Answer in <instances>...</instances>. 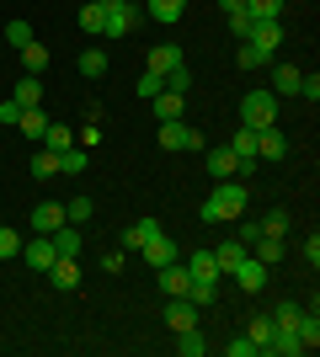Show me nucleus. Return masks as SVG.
<instances>
[{
  "mask_svg": "<svg viewBox=\"0 0 320 357\" xmlns=\"http://www.w3.org/2000/svg\"><path fill=\"white\" fill-rule=\"evenodd\" d=\"M251 208V192H245V181H219V187H213L208 192V203H203V219L208 224H224V219H241V213Z\"/></svg>",
  "mask_w": 320,
  "mask_h": 357,
  "instance_id": "nucleus-1",
  "label": "nucleus"
},
{
  "mask_svg": "<svg viewBox=\"0 0 320 357\" xmlns=\"http://www.w3.org/2000/svg\"><path fill=\"white\" fill-rule=\"evenodd\" d=\"M96 6H102V38H128V32H134V22H139V6L134 0H96Z\"/></svg>",
  "mask_w": 320,
  "mask_h": 357,
  "instance_id": "nucleus-2",
  "label": "nucleus"
},
{
  "mask_svg": "<svg viewBox=\"0 0 320 357\" xmlns=\"http://www.w3.org/2000/svg\"><path fill=\"white\" fill-rule=\"evenodd\" d=\"M241 123H245V128H267V123H277V96H273V91H245V96H241Z\"/></svg>",
  "mask_w": 320,
  "mask_h": 357,
  "instance_id": "nucleus-3",
  "label": "nucleus"
},
{
  "mask_svg": "<svg viewBox=\"0 0 320 357\" xmlns=\"http://www.w3.org/2000/svg\"><path fill=\"white\" fill-rule=\"evenodd\" d=\"M229 278H235V288H241V294H261V288H267V261L245 251L241 261L229 267Z\"/></svg>",
  "mask_w": 320,
  "mask_h": 357,
  "instance_id": "nucleus-4",
  "label": "nucleus"
},
{
  "mask_svg": "<svg viewBox=\"0 0 320 357\" xmlns=\"http://www.w3.org/2000/svg\"><path fill=\"white\" fill-rule=\"evenodd\" d=\"M160 149H208V144H203L198 128H187V123L176 118V123H160Z\"/></svg>",
  "mask_w": 320,
  "mask_h": 357,
  "instance_id": "nucleus-5",
  "label": "nucleus"
},
{
  "mask_svg": "<svg viewBox=\"0 0 320 357\" xmlns=\"http://www.w3.org/2000/svg\"><path fill=\"white\" fill-rule=\"evenodd\" d=\"M203 171H208L213 181H229V176H241V160H235V149L213 144V149H203Z\"/></svg>",
  "mask_w": 320,
  "mask_h": 357,
  "instance_id": "nucleus-6",
  "label": "nucleus"
},
{
  "mask_svg": "<svg viewBox=\"0 0 320 357\" xmlns=\"http://www.w3.org/2000/svg\"><path fill=\"white\" fill-rule=\"evenodd\" d=\"M139 261H150V267L160 272V267H171V261H182V251H176V240H171L166 229H160V235H155L150 245H144V251H139Z\"/></svg>",
  "mask_w": 320,
  "mask_h": 357,
  "instance_id": "nucleus-7",
  "label": "nucleus"
},
{
  "mask_svg": "<svg viewBox=\"0 0 320 357\" xmlns=\"http://www.w3.org/2000/svg\"><path fill=\"white\" fill-rule=\"evenodd\" d=\"M289 155V139L277 134V123H267V128H257V160L267 165V160H283Z\"/></svg>",
  "mask_w": 320,
  "mask_h": 357,
  "instance_id": "nucleus-8",
  "label": "nucleus"
},
{
  "mask_svg": "<svg viewBox=\"0 0 320 357\" xmlns=\"http://www.w3.org/2000/svg\"><path fill=\"white\" fill-rule=\"evenodd\" d=\"M187 288H192V272H187V261H171V267H160V294H166V298H187Z\"/></svg>",
  "mask_w": 320,
  "mask_h": 357,
  "instance_id": "nucleus-9",
  "label": "nucleus"
},
{
  "mask_svg": "<svg viewBox=\"0 0 320 357\" xmlns=\"http://www.w3.org/2000/svg\"><path fill=\"white\" fill-rule=\"evenodd\" d=\"M54 256H59V251H54V240H48V235H38V240L22 245V261H27L32 272H48V267H54Z\"/></svg>",
  "mask_w": 320,
  "mask_h": 357,
  "instance_id": "nucleus-10",
  "label": "nucleus"
},
{
  "mask_svg": "<svg viewBox=\"0 0 320 357\" xmlns=\"http://www.w3.org/2000/svg\"><path fill=\"white\" fill-rule=\"evenodd\" d=\"M245 43H257L261 54L273 59L277 48H283V22H257V27H251V38H245Z\"/></svg>",
  "mask_w": 320,
  "mask_h": 357,
  "instance_id": "nucleus-11",
  "label": "nucleus"
},
{
  "mask_svg": "<svg viewBox=\"0 0 320 357\" xmlns=\"http://www.w3.org/2000/svg\"><path fill=\"white\" fill-rule=\"evenodd\" d=\"M182 107H187V91H160V96L150 102V112H155V123H176Z\"/></svg>",
  "mask_w": 320,
  "mask_h": 357,
  "instance_id": "nucleus-12",
  "label": "nucleus"
},
{
  "mask_svg": "<svg viewBox=\"0 0 320 357\" xmlns=\"http://www.w3.org/2000/svg\"><path fill=\"white\" fill-rule=\"evenodd\" d=\"M48 278H54V288H59V294H75V288H80V267H75V256H54Z\"/></svg>",
  "mask_w": 320,
  "mask_h": 357,
  "instance_id": "nucleus-13",
  "label": "nucleus"
},
{
  "mask_svg": "<svg viewBox=\"0 0 320 357\" xmlns=\"http://www.w3.org/2000/svg\"><path fill=\"white\" fill-rule=\"evenodd\" d=\"M245 336L257 342V357H273V347H277V326H273V314H257Z\"/></svg>",
  "mask_w": 320,
  "mask_h": 357,
  "instance_id": "nucleus-14",
  "label": "nucleus"
},
{
  "mask_svg": "<svg viewBox=\"0 0 320 357\" xmlns=\"http://www.w3.org/2000/svg\"><path fill=\"white\" fill-rule=\"evenodd\" d=\"M176 64H187L176 43H155V48H150V75H171Z\"/></svg>",
  "mask_w": 320,
  "mask_h": 357,
  "instance_id": "nucleus-15",
  "label": "nucleus"
},
{
  "mask_svg": "<svg viewBox=\"0 0 320 357\" xmlns=\"http://www.w3.org/2000/svg\"><path fill=\"white\" fill-rule=\"evenodd\" d=\"M155 235H160V219H139V224H128V235H123V251H144Z\"/></svg>",
  "mask_w": 320,
  "mask_h": 357,
  "instance_id": "nucleus-16",
  "label": "nucleus"
},
{
  "mask_svg": "<svg viewBox=\"0 0 320 357\" xmlns=\"http://www.w3.org/2000/svg\"><path fill=\"white\" fill-rule=\"evenodd\" d=\"M166 326H171V331L198 326V304H192V298H171V304H166Z\"/></svg>",
  "mask_w": 320,
  "mask_h": 357,
  "instance_id": "nucleus-17",
  "label": "nucleus"
},
{
  "mask_svg": "<svg viewBox=\"0 0 320 357\" xmlns=\"http://www.w3.org/2000/svg\"><path fill=\"white\" fill-rule=\"evenodd\" d=\"M11 102L16 107H43V80H38V75H22L11 86Z\"/></svg>",
  "mask_w": 320,
  "mask_h": 357,
  "instance_id": "nucleus-18",
  "label": "nucleus"
},
{
  "mask_svg": "<svg viewBox=\"0 0 320 357\" xmlns=\"http://www.w3.org/2000/svg\"><path fill=\"white\" fill-rule=\"evenodd\" d=\"M59 224H64V208H59V203H38V208H32V235H54Z\"/></svg>",
  "mask_w": 320,
  "mask_h": 357,
  "instance_id": "nucleus-19",
  "label": "nucleus"
},
{
  "mask_svg": "<svg viewBox=\"0 0 320 357\" xmlns=\"http://www.w3.org/2000/svg\"><path fill=\"white\" fill-rule=\"evenodd\" d=\"M144 11H150V22H160V27H176L182 11H187V0H150Z\"/></svg>",
  "mask_w": 320,
  "mask_h": 357,
  "instance_id": "nucleus-20",
  "label": "nucleus"
},
{
  "mask_svg": "<svg viewBox=\"0 0 320 357\" xmlns=\"http://www.w3.org/2000/svg\"><path fill=\"white\" fill-rule=\"evenodd\" d=\"M267 91H273V96H299V70H294V64H277Z\"/></svg>",
  "mask_w": 320,
  "mask_h": 357,
  "instance_id": "nucleus-21",
  "label": "nucleus"
},
{
  "mask_svg": "<svg viewBox=\"0 0 320 357\" xmlns=\"http://www.w3.org/2000/svg\"><path fill=\"white\" fill-rule=\"evenodd\" d=\"M229 149H235V160H257V128H235V134H229Z\"/></svg>",
  "mask_w": 320,
  "mask_h": 357,
  "instance_id": "nucleus-22",
  "label": "nucleus"
},
{
  "mask_svg": "<svg viewBox=\"0 0 320 357\" xmlns=\"http://www.w3.org/2000/svg\"><path fill=\"white\" fill-rule=\"evenodd\" d=\"M16 128H22L27 139H43L48 134V112L43 107H22V123H16Z\"/></svg>",
  "mask_w": 320,
  "mask_h": 357,
  "instance_id": "nucleus-23",
  "label": "nucleus"
},
{
  "mask_svg": "<svg viewBox=\"0 0 320 357\" xmlns=\"http://www.w3.org/2000/svg\"><path fill=\"white\" fill-rule=\"evenodd\" d=\"M176 352H182V357H203V352H208V342H203V331H198V326L176 331Z\"/></svg>",
  "mask_w": 320,
  "mask_h": 357,
  "instance_id": "nucleus-24",
  "label": "nucleus"
},
{
  "mask_svg": "<svg viewBox=\"0 0 320 357\" xmlns=\"http://www.w3.org/2000/svg\"><path fill=\"white\" fill-rule=\"evenodd\" d=\"M299 314H305V304H294V298H283V304H277V310H273V326H277V336L299 326Z\"/></svg>",
  "mask_w": 320,
  "mask_h": 357,
  "instance_id": "nucleus-25",
  "label": "nucleus"
},
{
  "mask_svg": "<svg viewBox=\"0 0 320 357\" xmlns=\"http://www.w3.org/2000/svg\"><path fill=\"white\" fill-rule=\"evenodd\" d=\"M91 219H96L91 197H70V203H64V224H91Z\"/></svg>",
  "mask_w": 320,
  "mask_h": 357,
  "instance_id": "nucleus-26",
  "label": "nucleus"
},
{
  "mask_svg": "<svg viewBox=\"0 0 320 357\" xmlns=\"http://www.w3.org/2000/svg\"><path fill=\"white\" fill-rule=\"evenodd\" d=\"M187 272H192V278H213V283H219V261H213V251H192V256H187Z\"/></svg>",
  "mask_w": 320,
  "mask_h": 357,
  "instance_id": "nucleus-27",
  "label": "nucleus"
},
{
  "mask_svg": "<svg viewBox=\"0 0 320 357\" xmlns=\"http://www.w3.org/2000/svg\"><path fill=\"white\" fill-rule=\"evenodd\" d=\"M43 149H54V155H64V149H75V134H70L64 123H48V134H43Z\"/></svg>",
  "mask_w": 320,
  "mask_h": 357,
  "instance_id": "nucleus-28",
  "label": "nucleus"
},
{
  "mask_svg": "<svg viewBox=\"0 0 320 357\" xmlns=\"http://www.w3.org/2000/svg\"><path fill=\"white\" fill-rule=\"evenodd\" d=\"M22 64H27V75H43L48 64H54V54H48L43 43H27V48H22Z\"/></svg>",
  "mask_w": 320,
  "mask_h": 357,
  "instance_id": "nucleus-29",
  "label": "nucleus"
},
{
  "mask_svg": "<svg viewBox=\"0 0 320 357\" xmlns=\"http://www.w3.org/2000/svg\"><path fill=\"white\" fill-rule=\"evenodd\" d=\"M32 176L38 181H48V176H59V155H54V149H38V155H32V165H27Z\"/></svg>",
  "mask_w": 320,
  "mask_h": 357,
  "instance_id": "nucleus-30",
  "label": "nucleus"
},
{
  "mask_svg": "<svg viewBox=\"0 0 320 357\" xmlns=\"http://www.w3.org/2000/svg\"><path fill=\"white\" fill-rule=\"evenodd\" d=\"M86 160H91V149H64L59 155V176H80V171H86Z\"/></svg>",
  "mask_w": 320,
  "mask_h": 357,
  "instance_id": "nucleus-31",
  "label": "nucleus"
},
{
  "mask_svg": "<svg viewBox=\"0 0 320 357\" xmlns=\"http://www.w3.org/2000/svg\"><path fill=\"white\" fill-rule=\"evenodd\" d=\"M245 251H251V245H245V240H224V245H219V251H213V261H219V272H229V267H235V261H241Z\"/></svg>",
  "mask_w": 320,
  "mask_h": 357,
  "instance_id": "nucleus-32",
  "label": "nucleus"
},
{
  "mask_svg": "<svg viewBox=\"0 0 320 357\" xmlns=\"http://www.w3.org/2000/svg\"><path fill=\"white\" fill-rule=\"evenodd\" d=\"M80 75H86V80H102L107 75V54L102 48H86V54H80Z\"/></svg>",
  "mask_w": 320,
  "mask_h": 357,
  "instance_id": "nucleus-33",
  "label": "nucleus"
},
{
  "mask_svg": "<svg viewBox=\"0 0 320 357\" xmlns=\"http://www.w3.org/2000/svg\"><path fill=\"white\" fill-rule=\"evenodd\" d=\"M48 240H54V251H59V256H80V235L70 229V224H59V229H54Z\"/></svg>",
  "mask_w": 320,
  "mask_h": 357,
  "instance_id": "nucleus-34",
  "label": "nucleus"
},
{
  "mask_svg": "<svg viewBox=\"0 0 320 357\" xmlns=\"http://www.w3.org/2000/svg\"><path fill=\"white\" fill-rule=\"evenodd\" d=\"M102 6H96V0H86V6H80V32H91V38H102Z\"/></svg>",
  "mask_w": 320,
  "mask_h": 357,
  "instance_id": "nucleus-35",
  "label": "nucleus"
},
{
  "mask_svg": "<svg viewBox=\"0 0 320 357\" xmlns=\"http://www.w3.org/2000/svg\"><path fill=\"white\" fill-rule=\"evenodd\" d=\"M257 224H261V235H273V240L289 235V213H283V208H273L267 219H257Z\"/></svg>",
  "mask_w": 320,
  "mask_h": 357,
  "instance_id": "nucleus-36",
  "label": "nucleus"
},
{
  "mask_svg": "<svg viewBox=\"0 0 320 357\" xmlns=\"http://www.w3.org/2000/svg\"><path fill=\"white\" fill-rule=\"evenodd\" d=\"M224 22H229V32H235L241 43H245V38H251V27H257V22H251V11H245V6H241V11H224Z\"/></svg>",
  "mask_w": 320,
  "mask_h": 357,
  "instance_id": "nucleus-37",
  "label": "nucleus"
},
{
  "mask_svg": "<svg viewBox=\"0 0 320 357\" xmlns=\"http://www.w3.org/2000/svg\"><path fill=\"white\" fill-rule=\"evenodd\" d=\"M0 256L11 261V256H22V235H16L11 224H0Z\"/></svg>",
  "mask_w": 320,
  "mask_h": 357,
  "instance_id": "nucleus-38",
  "label": "nucleus"
},
{
  "mask_svg": "<svg viewBox=\"0 0 320 357\" xmlns=\"http://www.w3.org/2000/svg\"><path fill=\"white\" fill-rule=\"evenodd\" d=\"M251 256H261V261H267V267H273L277 256H283V240H273V235H261V240H257V251H251Z\"/></svg>",
  "mask_w": 320,
  "mask_h": 357,
  "instance_id": "nucleus-39",
  "label": "nucleus"
},
{
  "mask_svg": "<svg viewBox=\"0 0 320 357\" xmlns=\"http://www.w3.org/2000/svg\"><path fill=\"white\" fill-rule=\"evenodd\" d=\"M160 86H166V91H187V86H192V75H187V64H176L171 75H160Z\"/></svg>",
  "mask_w": 320,
  "mask_h": 357,
  "instance_id": "nucleus-40",
  "label": "nucleus"
},
{
  "mask_svg": "<svg viewBox=\"0 0 320 357\" xmlns=\"http://www.w3.org/2000/svg\"><path fill=\"white\" fill-rule=\"evenodd\" d=\"M235 59H241V70H261V64H267V54H261L257 43H245L241 54H235Z\"/></svg>",
  "mask_w": 320,
  "mask_h": 357,
  "instance_id": "nucleus-41",
  "label": "nucleus"
},
{
  "mask_svg": "<svg viewBox=\"0 0 320 357\" xmlns=\"http://www.w3.org/2000/svg\"><path fill=\"white\" fill-rule=\"evenodd\" d=\"M160 91H166V86H160V75H150V70L139 75V96H144V102H155Z\"/></svg>",
  "mask_w": 320,
  "mask_h": 357,
  "instance_id": "nucleus-42",
  "label": "nucleus"
},
{
  "mask_svg": "<svg viewBox=\"0 0 320 357\" xmlns=\"http://www.w3.org/2000/svg\"><path fill=\"white\" fill-rule=\"evenodd\" d=\"M299 96H305L310 107L320 102V75H299Z\"/></svg>",
  "mask_w": 320,
  "mask_h": 357,
  "instance_id": "nucleus-43",
  "label": "nucleus"
},
{
  "mask_svg": "<svg viewBox=\"0 0 320 357\" xmlns=\"http://www.w3.org/2000/svg\"><path fill=\"white\" fill-rule=\"evenodd\" d=\"M6 38H11V48H27V43H32V27H27V22H11V27H6Z\"/></svg>",
  "mask_w": 320,
  "mask_h": 357,
  "instance_id": "nucleus-44",
  "label": "nucleus"
},
{
  "mask_svg": "<svg viewBox=\"0 0 320 357\" xmlns=\"http://www.w3.org/2000/svg\"><path fill=\"white\" fill-rule=\"evenodd\" d=\"M224 352L229 357H257V342H251V336H235V342H224Z\"/></svg>",
  "mask_w": 320,
  "mask_h": 357,
  "instance_id": "nucleus-45",
  "label": "nucleus"
},
{
  "mask_svg": "<svg viewBox=\"0 0 320 357\" xmlns=\"http://www.w3.org/2000/svg\"><path fill=\"white\" fill-rule=\"evenodd\" d=\"M0 123H6V128H16V123H22V107H16L11 96H6V102H0Z\"/></svg>",
  "mask_w": 320,
  "mask_h": 357,
  "instance_id": "nucleus-46",
  "label": "nucleus"
},
{
  "mask_svg": "<svg viewBox=\"0 0 320 357\" xmlns=\"http://www.w3.org/2000/svg\"><path fill=\"white\" fill-rule=\"evenodd\" d=\"M102 144V128H96V123H86V128H80V149H96Z\"/></svg>",
  "mask_w": 320,
  "mask_h": 357,
  "instance_id": "nucleus-47",
  "label": "nucleus"
},
{
  "mask_svg": "<svg viewBox=\"0 0 320 357\" xmlns=\"http://www.w3.org/2000/svg\"><path fill=\"white\" fill-rule=\"evenodd\" d=\"M299 256H305L310 267H320V235H310V240H305V251H299Z\"/></svg>",
  "mask_w": 320,
  "mask_h": 357,
  "instance_id": "nucleus-48",
  "label": "nucleus"
},
{
  "mask_svg": "<svg viewBox=\"0 0 320 357\" xmlns=\"http://www.w3.org/2000/svg\"><path fill=\"white\" fill-rule=\"evenodd\" d=\"M123 256H128V251H107L102 256V272H123Z\"/></svg>",
  "mask_w": 320,
  "mask_h": 357,
  "instance_id": "nucleus-49",
  "label": "nucleus"
}]
</instances>
